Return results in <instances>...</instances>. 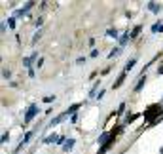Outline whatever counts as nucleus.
<instances>
[{
  "label": "nucleus",
  "instance_id": "1",
  "mask_svg": "<svg viewBox=\"0 0 163 154\" xmlns=\"http://www.w3.org/2000/svg\"><path fill=\"white\" fill-rule=\"evenodd\" d=\"M159 114H161V105H152L150 109L144 110V118H146V120H150L152 124H155L159 120Z\"/></svg>",
  "mask_w": 163,
  "mask_h": 154
},
{
  "label": "nucleus",
  "instance_id": "2",
  "mask_svg": "<svg viewBox=\"0 0 163 154\" xmlns=\"http://www.w3.org/2000/svg\"><path fill=\"white\" fill-rule=\"evenodd\" d=\"M36 114H38V105H31L29 110H27V114H25V124H29Z\"/></svg>",
  "mask_w": 163,
  "mask_h": 154
},
{
  "label": "nucleus",
  "instance_id": "3",
  "mask_svg": "<svg viewBox=\"0 0 163 154\" xmlns=\"http://www.w3.org/2000/svg\"><path fill=\"white\" fill-rule=\"evenodd\" d=\"M70 116V112H68V110H65V112H61L59 116H55L53 118V120L51 122H49V128H53V126H57V124H61L63 120H67V118Z\"/></svg>",
  "mask_w": 163,
  "mask_h": 154
},
{
  "label": "nucleus",
  "instance_id": "4",
  "mask_svg": "<svg viewBox=\"0 0 163 154\" xmlns=\"http://www.w3.org/2000/svg\"><path fill=\"white\" fill-rule=\"evenodd\" d=\"M36 57H38V53H32L31 57H25V59H23V67H27V69L31 71V69H32V61L36 59Z\"/></svg>",
  "mask_w": 163,
  "mask_h": 154
},
{
  "label": "nucleus",
  "instance_id": "5",
  "mask_svg": "<svg viewBox=\"0 0 163 154\" xmlns=\"http://www.w3.org/2000/svg\"><path fill=\"white\" fill-rule=\"evenodd\" d=\"M59 141V135L57 133H51V135H47L46 139H44V143L46 145H51V143H57Z\"/></svg>",
  "mask_w": 163,
  "mask_h": 154
},
{
  "label": "nucleus",
  "instance_id": "6",
  "mask_svg": "<svg viewBox=\"0 0 163 154\" xmlns=\"http://www.w3.org/2000/svg\"><path fill=\"white\" fill-rule=\"evenodd\" d=\"M32 135H34V131H29V133H27V135L23 137V141H21V145L17 146V150L21 149V146H25V145H29V141H31V139H32Z\"/></svg>",
  "mask_w": 163,
  "mask_h": 154
},
{
  "label": "nucleus",
  "instance_id": "7",
  "mask_svg": "<svg viewBox=\"0 0 163 154\" xmlns=\"http://www.w3.org/2000/svg\"><path fill=\"white\" fill-rule=\"evenodd\" d=\"M144 84H146V74H142V76L139 78V84L135 86V92H140V89L144 88Z\"/></svg>",
  "mask_w": 163,
  "mask_h": 154
},
{
  "label": "nucleus",
  "instance_id": "8",
  "mask_svg": "<svg viewBox=\"0 0 163 154\" xmlns=\"http://www.w3.org/2000/svg\"><path fill=\"white\" fill-rule=\"evenodd\" d=\"M74 143H76L74 139H68V141H67L65 145H63V150H65V152H70V150L74 149Z\"/></svg>",
  "mask_w": 163,
  "mask_h": 154
},
{
  "label": "nucleus",
  "instance_id": "9",
  "mask_svg": "<svg viewBox=\"0 0 163 154\" xmlns=\"http://www.w3.org/2000/svg\"><path fill=\"white\" fill-rule=\"evenodd\" d=\"M148 10L154 12V13H159V12H161V6H159L158 2H150V4H148Z\"/></svg>",
  "mask_w": 163,
  "mask_h": 154
},
{
  "label": "nucleus",
  "instance_id": "10",
  "mask_svg": "<svg viewBox=\"0 0 163 154\" xmlns=\"http://www.w3.org/2000/svg\"><path fill=\"white\" fill-rule=\"evenodd\" d=\"M129 38H131L129 31H127V32H123L122 36H119V48H122V46H125V44H127V40H129Z\"/></svg>",
  "mask_w": 163,
  "mask_h": 154
},
{
  "label": "nucleus",
  "instance_id": "11",
  "mask_svg": "<svg viewBox=\"0 0 163 154\" xmlns=\"http://www.w3.org/2000/svg\"><path fill=\"white\" fill-rule=\"evenodd\" d=\"M119 53H122V48L118 46V48H114V50H112V52L108 53V59H114V57H118Z\"/></svg>",
  "mask_w": 163,
  "mask_h": 154
},
{
  "label": "nucleus",
  "instance_id": "12",
  "mask_svg": "<svg viewBox=\"0 0 163 154\" xmlns=\"http://www.w3.org/2000/svg\"><path fill=\"white\" fill-rule=\"evenodd\" d=\"M135 63H137V57H133V59H129V61H127V65H125V71H123V72H129L131 69L135 67Z\"/></svg>",
  "mask_w": 163,
  "mask_h": 154
},
{
  "label": "nucleus",
  "instance_id": "13",
  "mask_svg": "<svg viewBox=\"0 0 163 154\" xmlns=\"http://www.w3.org/2000/svg\"><path fill=\"white\" fill-rule=\"evenodd\" d=\"M125 74H127V72H122V74L118 76V80H116V84H114V88H119V86L123 84V80H125Z\"/></svg>",
  "mask_w": 163,
  "mask_h": 154
},
{
  "label": "nucleus",
  "instance_id": "14",
  "mask_svg": "<svg viewBox=\"0 0 163 154\" xmlns=\"http://www.w3.org/2000/svg\"><path fill=\"white\" fill-rule=\"evenodd\" d=\"M140 29H142V25H137V27H135V29L129 32V34H131V38H137V36H139V32H140Z\"/></svg>",
  "mask_w": 163,
  "mask_h": 154
},
{
  "label": "nucleus",
  "instance_id": "15",
  "mask_svg": "<svg viewBox=\"0 0 163 154\" xmlns=\"http://www.w3.org/2000/svg\"><path fill=\"white\" fill-rule=\"evenodd\" d=\"M106 34H108L110 38H119L118 36V29H108V31H106Z\"/></svg>",
  "mask_w": 163,
  "mask_h": 154
},
{
  "label": "nucleus",
  "instance_id": "16",
  "mask_svg": "<svg viewBox=\"0 0 163 154\" xmlns=\"http://www.w3.org/2000/svg\"><path fill=\"white\" fill-rule=\"evenodd\" d=\"M97 89H99V82H97L95 86H93V88L89 89V97H95V92H97Z\"/></svg>",
  "mask_w": 163,
  "mask_h": 154
},
{
  "label": "nucleus",
  "instance_id": "17",
  "mask_svg": "<svg viewBox=\"0 0 163 154\" xmlns=\"http://www.w3.org/2000/svg\"><path fill=\"white\" fill-rule=\"evenodd\" d=\"M2 76H4L6 80H8L10 76H11V72H10V69H4V71H2Z\"/></svg>",
  "mask_w": 163,
  "mask_h": 154
},
{
  "label": "nucleus",
  "instance_id": "18",
  "mask_svg": "<svg viewBox=\"0 0 163 154\" xmlns=\"http://www.w3.org/2000/svg\"><path fill=\"white\" fill-rule=\"evenodd\" d=\"M42 23H44V19H42V17H38L36 21H34V27L38 29V27H42Z\"/></svg>",
  "mask_w": 163,
  "mask_h": 154
},
{
  "label": "nucleus",
  "instance_id": "19",
  "mask_svg": "<svg viewBox=\"0 0 163 154\" xmlns=\"http://www.w3.org/2000/svg\"><path fill=\"white\" fill-rule=\"evenodd\" d=\"M40 36H42V32H40V31H38V32H36V34H34V38H32V44H36V42H38V40H40Z\"/></svg>",
  "mask_w": 163,
  "mask_h": 154
},
{
  "label": "nucleus",
  "instance_id": "20",
  "mask_svg": "<svg viewBox=\"0 0 163 154\" xmlns=\"http://www.w3.org/2000/svg\"><path fill=\"white\" fill-rule=\"evenodd\" d=\"M53 99H55V97H53V95H46V97H44V101H46V103H51Z\"/></svg>",
  "mask_w": 163,
  "mask_h": 154
},
{
  "label": "nucleus",
  "instance_id": "21",
  "mask_svg": "<svg viewBox=\"0 0 163 154\" xmlns=\"http://www.w3.org/2000/svg\"><path fill=\"white\" fill-rule=\"evenodd\" d=\"M8 139H10V133H2V139H0V141H2V143H6Z\"/></svg>",
  "mask_w": 163,
  "mask_h": 154
},
{
  "label": "nucleus",
  "instance_id": "22",
  "mask_svg": "<svg viewBox=\"0 0 163 154\" xmlns=\"http://www.w3.org/2000/svg\"><path fill=\"white\" fill-rule=\"evenodd\" d=\"M123 109H125V103L119 105V109H118V112H116V114H122V112H123Z\"/></svg>",
  "mask_w": 163,
  "mask_h": 154
},
{
  "label": "nucleus",
  "instance_id": "23",
  "mask_svg": "<svg viewBox=\"0 0 163 154\" xmlns=\"http://www.w3.org/2000/svg\"><path fill=\"white\" fill-rule=\"evenodd\" d=\"M65 143H67V139L61 135V137H59V141H57V145H65Z\"/></svg>",
  "mask_w": 163,
  "mask_h": 154
},
{
  "label": "nucleus",
  "instance_id": "24",
  "mask_svg": "<svg viewBox=\"0 0 163 154\" xmlns=\"http://www.w3.org/2000/svg\"><path fill=\"white\" fill-rule=\"evenodd\" d=\"M8 25H10L11 29H13V27H15V19H8Z\"/></svg>",
  "mask_w": 163,
  "mask_h": 154
},
{
  "label": "nucleus",
  "instance_id": "25",
  "mask_svg": "<svg viewBox=\"0 0 163 154\" xmlns=\"http://www.w3.org/2000/svg\"><path fill=\"white\" fill-rule=\"evenodd\" d=\"M103 97H104V89H101V92L97 93V99H103Z\"/></svg>",
  "mask_w": 163,
  "mask_h": 154
},
{
  "label": "nucleus",
  "instance_id": "26",
  "mask_svg": "<svg viewBox=\"0 0 163 154\" xmlns=\"http://www.w3.org/2000/svg\"><path fill=\"white\" fill-rule=\"evenodd\" d=\"M83 61H86V57H78V59H76V63H78V65H82Z\"/></svg>",
  "mask_w": 163,
  "mask_h": 154
},
{
  "label": "nucleus",
  "instance_id": "27",
  "mask_svg": "<svg viewBox=\"0 0 163 154\" xmlns=\"http://www.w3.org/2000/svg\"><path fill=\"white\" fill-rule=\"evenodd\" d=\"M99 55V50H91V57H97Z\"/></svg>",
  "mask_w": 163,
  "mask_h": 154
},
{
  "label": "nucleus",
  "instance_id": "28",
  "mask_svg": "<svg viewBox=\"0 0 163 154\" xmlns=\"http://www.w3.org/2000/svg\"><path fill=\"white\" fill-rule=\"evenodd\" d=\"M42 65H44V59H42V57H40V59H38V63H36V67H38V69H40V67H42Z\"/></svg>",
  "mask_w": 163,
  "mask_h": 154
},
{
  "label": "nucleus",
  "instance_id": "29",
  "mask_svg": "<svg viewBox=\"0 0 163 154\" xmlns=\"http://www.w3.org/2000/svg\"><path fill=\"white\" fill-rule=\"evenodd\" d=\"M158 74H163V65H161V67L158 69Z\"/></svg>",
  "mask_w": 163,
  "mask_h": 154
},
{
  "label": "nucleus",
  "instance_id": "30",
  "mask_svg": "<svg viewBox=\"0 0 163 154\" xmlns=\"http://www.w3.org/2000/svg\"><path fill=\"white\" fill-rule=\"evenodd\" d=\"M161 154H163V146H161Z\"/></svg>",
  "mask_w": 163,
  "mask_h": 154
}]
</instances>
